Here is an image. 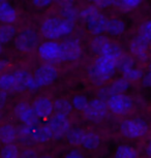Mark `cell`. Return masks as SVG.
Segmentation results:
<instances>
[{"label":"cell","mask_w":151,"mask_h":158,"mask_svg":"<svg viewBox=\"0 0 151 158\" xmlns=\"http://www.w3.org/2000/svg\"><path fill=\"white\" fill-rule=\"evenodd\" d=\"M75 29V23L63 18H48L40 26V33L49 40H56L58 38L69 36Z\"/></svg>","instance_id":"obj_1"},{"label":"cell","mask_w":151,"mask_h":158,"mask_svg":"<svg viewBox=\"0 0 151 158\" xmlns=\"http://www.w3.org/2000/svg\"><path fill=\"white\" fill-rule=\"evenodd\" d=\"M117 67V61L103 56H99L92 66L88 69V74L93 83L102 85L114 76Z\"/></svg>","instance_id":"obj_2"},{"label":"cell","mask_w":151,"mask_h":158,"mask_svg":"<svg viewBox=\"0 0 151 158\" xmlns=\"http://www.w3.org/2000/svg\"><path fill=\"white\" fill-rule=\"evenodd\" d=\"M81 18L86 24V27L90 33L94 35H102L107 32L108 19L105 17L99 7L90 5L81 11Z\"/></svg>","instance_id":"obj_3"},{"label":"cell","mask_w":151,"mask_h":158,"mask_svg":"<svg viewBox=\"0 0 151 158\" xmlns=\"http://www.w3.org/2000/svg\"><path fill=\"white\" fill-rule=\"evenodd\" d=\"M90 48L94 54L113 59L115 61L119 60L124 54L122 49L117 44L111 41L108 37L103 36V35H97L91 41Z\"/></svg>","instance_id":"obj_4"},{"label":"cell","mask_w":151,"mask_h":158,"mask_svg":"<svg viewBox=\"0 0 151 158\" xmlns=\"http://www.w3.org/2000/svg\"><path fill=\"white\" fill-rule=\"evenodd\" d=\"M148 124L146 121L140 118L126 119L120 124V132L127 139H137L146 135Z\"/></svg>","instance_id":"obj_5"},{"label":"cell","mask_w":151,"mask_h":158,"mask_svg":"<svg viewBox=\"0 0 151 158\" xmlns=\"http://www.w3.org/2000/svg\"><path fill=\"white\" fill-rule=\"evenodd\" d=\"M37 51L40 58L48 63L62 61V49L60 43L55 40H47L40 44Z\"/></svg>","instance_id":"obj_6"},{"label":"cell","mask_w":151,"mask_h":158,"mask_svg":"<svg viewBox=\"0 0 151 158\" xmlns=\"http://www.w3.org/2000/svg\"><path fill=\"white\" fill-rule=\"evenodd\" d=\"M15 46L21 52H30L38 46V35L32 29H24L15 38Z\"/></svg>","instance_id":"obj_7"},{"label":"cell","mask_w":151,"mask_h":158,"mask_svg":"<svg viewBox=\"0 0 151 158\" xmlns=\"http://www.w3.org/2000/svg\"><path fill=\"white\" fill-rule=\"evenodd\" d=\"M109 110L115 115H124L132 108V100L126 94L112 95L107 100Z\"/></svg>","instance_id":"obj_8"},{"label":"cell","mask_w":151,"mask_h":158,"mask_svg":"<svg viewBox=\"0 0 151 158\" xmlns=\"http://www.w3.org/2000/svg\"><path fill=\"white\" fill-rule=\"evenodd\" d=\"M57 69L52 64L47 63L40 65L36 68L34 73V80L36 83L37 87L41 88L52 84L57 77Z\"/></svg>","instance_id":"obj_9"},{"label":"cell","mask_w":151,"mask_h":158,"mask_svg":"<svg viewBox=\"0 0 151 158\" xmlns=\"http://www.w3.org/2000/svg\"><path fill=\"white\" fill-rule=\"evenodd\" d=\"M48 126L52 131L53 138L61 139L67 135L70 129V124L66 116L55 114L48 119Z\"/></svg>","instance_id":"obj_10"},{"label":"cell","mask_w":151,"mask_h":158,"mask_svg":"<svg viewBox=\"0 0 151 158\" xmlns=\"http://www.w3.org/2000/svg\"><path fill=\"white\" fill-rule=\"evenodd\" d=\"M13 74L15 77V91H35L38 89L34 77H32L29 71L25 69H19L15 71Z\"/></svg>","instance_id":"obj_11"},{"label":"cell","mask_w":151,"mask_h":158,"mask_svg":"<svg viewBox=\"0 0 151 158\" xmlns=\"http://www.w3.org/2000/svg\"><path fill=\"white\" fill-rule=\"evenodd\" d=\"M15 115L24 125L36 126L38 117L35 114L33 106L27 102H20L15 106Z\"/></svg>","instance_id":"obj_12"},{"label":"cell","mask_w":151,"mask_h":158,"mask_svg":"<svg viewBox=\"0 0 151 158\" xmlns=\"http://www.w3.org/2000/svg\"><path fill=\"white\" fill-rule=\"evenodd\" d=\"M108 109V103L105 100H103L102 98H96V99L90 101L89 106L84 112V114L90 121L99 122L106 117Z\"/></svg>","instance_id":"obj_13"},{"label":"cell","mask_w":151,"mask_h":158,"mask_svg":"<svg viewBox=\"0 0 151 158\" xmlns=\"http://www.w3.org/2000/svg\"><path fill=\"white\" fill-rule=\"evenodd\" d=\"M62 61H75L81 57L82 47L77 38H69L61 43Z\"/></svg>","instance_id":"obj_14"},{"label":"cell","mask_w":151,"mask_h":158,"mask_svg":"<svg viewBox=\"0 0 151 158\" xmlns=\"http://www.w3.org/2000/svg\"><path fill=\"white\" fill-rule=\"evenodd\" d=\"M149 43H147L140 35L136 36L129 44V52L134 57L138 58L141 61H146L148 59L149 52Z\"/></svg>","instance_id":"obj_15"},{"label":"cell","mask_w":151,"mask_h":158,"mask_svg":"<svg viewBox=\"0 0 151 158\" xmlns=\"http://www.w3.org/2000/svg\"><path fill=\"white\" fill-rule=\"evenodd\" d=\"M32 106L38 119H49L53 116L54 102H52L51 99H49L48 97L37 98L32 104Z\"/></svg>","instance_id":"obj_16"},{"label":"cell","mask_w":151,"mask_h":158,"mask_svg":"<svg viewBox=\"0 0 151 158\" xmlns=\"http://www.w3.org/2000/svg\"><path fill=\"white\" fill-rule=\"evenodd\" d=\"M17 11L13 7L10 2L6 0H1L0 1V21L2 24H13L17 21Z\"/></svg>","instance_id":"obj_17"},{"label":"cell","mask_w":151,"mask_h":158,"mask_svg":"<svg viewBox=\"0 0 151 158\" xmlns=\"http://www.w3.org/2000/svg\"><path fill=\"white\" fill-rule=\"evenodd\" d=\"M129 88V81H127L125 77H120L114 81L107 89H103V92H105L103 96H112L115 94H125V92Z\"/></svg>","instance_id":"obj_18"},{"label":"cell","mask_w":151,"mask_h":158,"mask_svg":"<svg viewBox=\"0 0 151 158\" xmlns=\"http://www.w3.org/2000/svg\"><path fill=\"white\" fill-rule=\"evenodd\" d=\"M18 132L13 125L4 124L0 128V139L4 145L13 144L17 139Z\"/></svg>","instance_id":"obj_19"},{"label":"cell","mask_w":151,"mask_h":158,"mask_svg":"<svg viewBox=\"0 0 151 158\" xmlns=\"http://www.w3.org/2000/svg\"><path fill=\"white\" fill-rule=\"evenodd\" d=\"M125 32V24L122 20L118 18H112L108 21V26H107V33L112 35V36H119Z\"/></svg>","instance_id":"obj_20"},{"label":"cell","mask_w":151,"mask_h":158,"mask_svg":"<svg viewBox=\"0 0 151 158\" xmlns=\"http://www.w3.org/2000/svg\"><path fill=\"white\" fill-rule=\"evenodd\" d=\"M17 30L13 25L10 24H2L0 27V43L5 44L16 38Z\"/></svg>","instance_id":"obj_21"},{"label":"cell","mask_w":151,"mask_h":158,"mask_svg":"<svg viewBox=\"0 0 151 158\" xmlns=\"http://www.w3.org/2000/svg\"><path fill=\"white\" fill-rule=\"evenodd\" d=\"M99 144H100V136L95 132L88 131L85 135L82 147L86 149V150H94V149L99 147Z\"/></svg>","instance_id":"obj_22"},{"label":"cell","mask_w":151,"mask_h":158,"mask_svg":"<svg viewBox=\"0 0 151 158\" xmlns=\"http://www.w3.org/2000/svg\"><path fill=\"white\" fill-rule=\"evenodd\" d=\"M53 138L52 131L48 125L35 127L34 130V142L35 143H47Z\"/></svg>","instance_id":"obj_23"},{"label":"cell","mask_w":151,"mask_h":158,"mask_svg":"<svg viewBox=\"0 0 151 158\" xmlns=\"http://www.w3.org/2000/svg\"><path fill=\"white\" fill-rule=\"evenodd\" d=\"M86 135V131L80 129V128H73L66 135V139L72 145L75 146H82Z\"/></svg>","instance_id":"obj_24"},{"label":"cell","mask_w":151,"mask_h":158,"mask_svg":"<svg viewBox=\"0 0 151 158\" xmlns=\"http://www.w3.org/2000/svg\"><path fill=\"white\" fill-rule=\"evenodd\" d=\"M73 103L66 99H57L54 101V112L58 115L69 116L73 110Z\"/></svg>","instance_id":"obj_25"},{"label":"cell","mask_w":151,"mask_h":158,"mask_svg":"<svg viewBox=\"0 0 151 158\" xmlns=\"http://www.w3.org/2000/svg\"><path fill=\"white\" fill-rule=\"evenodd\" d=\"M115 158H138V153L132 146L121 145L117 148Z\"/></svg>","instance_id":"obj_26"},{"label":"cell","mask_w":151,"mask_h":158,"mask_svg":"<svg viewBox=\"0 0 151 158\" xmlns=\"http://www.w3.org/2000/svg\"><path fill=\"white\" fill-rule=\"evenodd\" d=\"M36 126H28V125H23L19 130L20 139L25 143H33L34 142V130Z\"/></svg>","instance_id":"obj_27"},{"label":"cell","mask_w":151,"mask_h":158,"mask_svg":"<svg viewBox=\"0 0 151 158\" xmlns=\"http://www.w3.org/2000/svg\"><path fill=\"white\" fill-rule=\"evenodd\" d=\"M0 88L5 92L15 91V77L13 73H3L0 77Z\"/></svg>","instance_id":"obj_28"},{"label":"cell","mask_w":151,"mask_h":158,"mask_svg":"<svg viewBox=\"0 0 151 158\" xmlns=\"http://www.w3.org/2000/svg\"><path fill=\"white\" fill-rule=\"evenodd\" d=\"M122 73V76L123 77H125L127 81H139V80L143 79V73H142L141 69H139L136 66H132V67H128L126 69H123L121 70Z\"/></svg>","instance_id":"obj_29"},{"label":"cell","mask_w":151,"mask_h":158,"mask_svg":"<svg viewBox=\"0 0 151 158\" xmlns=\"http://www.w3.org/2000/svg\"><path fill=\"white\" fill-rule=\"evenodd\" d=\"M89 102L90 101L87 99V97L81 94L76 95V96L73 98V101H72L73 108L80 112H85L86 110H87L88 106H89Z\"/></svg>","instance_id":"obj_30"},{"label":"cell","mask_w":151,"mask_h":158,"mask_svg":"<svg viewBox=\"0 0 151 158\" xmlns=\"http://www.w3.org/2000/svg\"><path fill=\"white\" fill-rule=\"evenodd\" d=\"M60 14H61V18H63V19H65V20H69L70 22H73V23H75L76 20H78L79 17H81V11L77 10L73 6L61 8Z\"/></svg>","instance_id":"obj_31"},{"label":"cell","mask_w":151,"mask_h":158,"mask_svg":"<svg viewBox=\"0 0 151 158\" xmlns=\"http://www.w3.org/2000/svg\"><path fill=\"white\" fill-rule=\"evenodd\" d=\"M19 149L14 144L5 145L1 150V158H20Z\"/></svg>","instance_id":"obj_32"},{"label":"cell","mask_w":151,"mask_h":158,"mask_svg":"<svg viewBox=\"0 0 151 158\" xmlns=\"http://www.w3.org/2000/svg\"><path fill=\"white\" fill-rule=\"evenodd\" d=\"M143 0H116V6L123 10H132L141 5Z\"/></svg>","instance_id":"obj_33"},{"label":"cell","mask_w":151,"mask_h":158,"mask_svg":"<svg viewBox=\"0 0 151 158\" xmlns=\"http://www.w3.org/2000/svg\"><path fill=\"white\" fill-rule=\"evenodd\" d=\"M142 38H144L147 43L151 44V20L144 22L139 27V34Z\"/></svg>","instance_id":"obj_34"},{"label":"cell","mask_w":151,"mask_h":158,"mask_svg":"<svg viewBox=\"0 0 151 158\" xmlns=\"http://www.w3.org/2000/svg\"><path fill=\"white\" fill-rule=\"evenodd\" d=\"M99 7H109L116 4V0H88Z\"/></svg>","instance_id":"obj_35"},{"label":"cell","mask_w":151,"mask_h":158,"mask_svg":"<svg viewBox=\"0 0 151 158\" xmlns=\"http://www.w3.org/2000/svg\"><path fill=\"white\" fill-rule=\"evenodd\" d=\"M53 1L55 0H32V3L38 8H46L51 5Z\"/></svg>","instance_id":"obj_36"},{"label":"cell","mask_w":151,"mask_h":158,"mask_svg":"<svg viewBox=\"0 0 151 158\" xmlns=\"http://www.w3.org/2000/svg\"><path fill=\"white\" fill-rule=\"evenodd\" d=\"M20 158H38V156L35 151L31 150V149H27L21 153Z\"/></svg>","instance_id":"obj_37"},{"label":"cell","mask_w":151,"mask_h":158,"mask_svg":"<svg viewBox=\"0 0 151 158\" xmlns=\"http://www.w3.org/2000/svg\"><path fill=\"white\" fill-rule=\"evenodd\" d=\"M55 1L61 8H65V7L73 6L76 0H55Z\"/></svg>","instance_id":"obj_38"},{"label":"cell","mask_w":151,"mask_h":158,"mask_svg":"<svg viewBox=\"0 0 151 158\" xmlns=\"http://www.w3.org/2000/svg\"><path fill=\"white\" fill-rule=\"evenodd\" d=\"M65 158H85L81 152L78 150H72L66 154Z\"/></svg>","instance_id":"obj_39"},{"label":"cell","mask_w":151,"mask_h":158,"mask_svg":"<svg viewBox=\"0 0 151 158\" xmlns=\"http://www.w3.org/2000/svg\"><path fill=\"white\" fill-rule=\"evenodd\" d=\"M6 101H7V92L1 90V92H0V108L3 109L5 104H6Z\"/></svg>","instance_id":"obj_40"},{"label":"cell","mask_w":151,"mask_h":158,"mask_svg":"<svg viewBox=\"0 0 151 158\" xmlns=\"http://www.w3.org/2000/svg\"><path fill=\"white\" fill-rule=\"evenodd\" d=\"M142 82H143V85L146 88H151V73H150V71L146 74V76L143 77Z\"/></svg>","instance_id":"obj_41"},{"label":"cell","mask_w":151,"mask_h":158,"mask_svg":"<svg viewBox=\"0 0 151 158\" xmlns=\"http://www.w3.org/2000/svg\"><path fill=\"white\" fill-rule=\"evenodd\" d=\"M147 154H148V156L151 157V139H150L149 144H148V146H147Z\"/></svg>","instance_id":"obj_42"},{"label":"cell","mask_w":151,"mask_h":158,"mask_svg":"<svg viewBox=\"0 0 151 158\" xmlns=\"http://www.w3.org/2000/svg\"><path fill=\"white\" fill-rule=\"evenodd\" d=\"M148 70H149L150 73H151V62L149 63V65H148Z\"/></svg>","instance_id":"obj_43"},{"label":"cell","mask_w":151,"mask_h":158,"mask_svg":"<svg viewBox=\"0 0 151 158\" xmlns=\"http://www.w3.org/2000/svg\"><path fill=\"white\" fill-rule=\"evenodd\" d=\"M40 158H52L51 156H43V157H40Z\"/></svg>","instance_id":"obj_44"}]
</instances>
